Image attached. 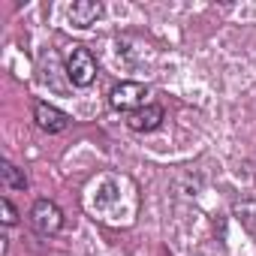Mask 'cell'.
<instances>
[{
    "label": "cell",
    "mask_w": 256,
    "mask_h": 256,
    "mask_svg": "<svg viewBox=\"0 0 256 256\" xmlns=\"http://www.w3.org/2000/svg\"><path fill=\"white\" fill-rule=\"evenodd\" d=\"M84 211L108 226H130L139 214V187L130 175L120 172H100L82 190Z\"/></svg>",
    "instance_id": "obj_1"
},
{
    "label": "cell",
    "mask_w": 256,
    "mask_h": 256,
    "mask_svg": "<svg viewBox=\"0 0 256 256\" xmlns=\"http://www.w3.org/2000/svg\"><path fill=\"white\" fill-rule=\"evenodd\" d=\"M66 78L76 88L94 84V78H96V60H94V54L84 46H72L70 48V54H66Z\"/></svg>",
    "instance_id": "obj_2"
},
{
    "label": "cell",
    "mask_w": 256,
    "mask_h": 256,
    "mask_svg": "<svg viewBox=\"0 0 256 256\" xmlns=\"http://www.w3.org/2000/svg\"><path fill=\"white\" fill-rule=\"evenodd\" d=\"M108 102H112V108L130 114V112H136V108H145V106H148V88H145V84H139V82H120V84H114V88H112Z\"/></svg>",
    "instance_id": "obj_3"
},
{
    "label": "cell",
    "mask_w": 256,
    "mask_h": 256,
    "mask_svg": "<svg viewBox=\"0 0 256 256\" xmlns=\"http://www.w3.org/2000/svg\"><path fill=\"white\" fill-rule=\"evenodd\" d=\"M30 223L40 235H54L64 229V211L52 199H36L30 208Z\"/></svg>",
    "instance_id": "obj_4"
},
{
    "label": "cell",
    "mask_w": 256,
    "mask_h": 256,
    "mask_svg": "<svg viewBox=\"0 0 256 256\" xmlns=\"http://www.w3.org/2000/svg\"><path fill=\"white\" fill-rule=\"evenodd\" d=\"M34 118H36V126L46 130V133H64L66 126H70V114L60 112L52 102H36L34 106Z\"/></svg>",
    "instance_id": "obj_5"
},
{
    "label": "cell",
    "mask_w": 256,
    "mask_h": 256,
    "mask_svg": "<svg viewBox=\"0 0 256 256\" xmlns=\"http://www.w3.org/2000/svg\"><path fill=\"white\" fill-rule=\"evenodd\" d=\"M160 124H163V108L151 106V102L145 108H136V112L126 114V126L136 130V133H151V130H157Z\"/></svg>",
    "instance_id": "obj_6"
},
{
    "label": "cell",
    "mask_w": 256,
    "mask_h": 256,
    "mask_svg": "<svg viewBox=\"0 0 256 256\" xmlns=\"http://www.w3.org/2000/svg\"><path fill=\"white\" fill-rule=\"evenodd\" d=\"M66 16H70V24H72V28L84 30V28H90V24L100 22V16H102V4H96V0H76Z\"/></svg>",
    "instance_id": "obj_7"
},
{
    "label": "cell",
    "mask_w": 256,
    "mask_h": 256,
    "mask_svg": "<svg viewBox=\"0 0 256 256\" xmlns=\"http://www.w3.org/2000/svg\"><path fill=\"white\" fill-rule=\"evenodd\" d=\"M0 175H4V190H24L28 187V178H24V172H18L12 163H4L0 166Z\"/></svg>",
    "instance_id": "obj_8"
},
{
    "label": "cell",
    "mask_w": 256,
    "mask_h": 256,
    "mask_svg": "<svg viewBox=\"0 0 256 256\" xmlns=\"http://www.w3.org/2000/svg\"><path fill=\"white\" fill-rule=\"evenodd\" d=\"M0 211H4V223H6V226H12V223L18 220V211L12 208L10 199H0Z\"/></svg>",
    "instance_id": "obj_9"
}]
</instances>
